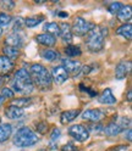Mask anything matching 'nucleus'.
<instances>
[{"label":"nucleus","mask_w":132,"mask_h":151,"mask_svg":"<svg viewBox=\"0 0 132 151\" xmlns=\"http://www.w3.org/2000/svg\"><path fill=\"white\" fill-rule=\"evenodd\" d=\"M30 76L34 86H37L42 90H46L51 88V76L50 72L41 63H33L30 68Z\"/></svg>","instance_id":"1"},{"label":"nucleus","mask_w":132,"mask_h":151,"mask_svg":"<svg viewBox=\"0 0 132 151\" xmlns=\"http://www.w3.org/2000/svg\"><path fill=\"white\" fill-rule=\"evenodd\" d=\"M12 87L15 91L20 94H25V95H28V94H31L34 90V84L26 68H20L18 71H16L14 76Z\"/></svg>","instance_id":"2"},{"label":"nucleus","mask_w":132,"mask_h":151,"mask_svg":"<svg viewBox=\"0 0 132 151\" xmlns=\"http://www.w3.org/2000/svg\"><path fill=\"white\" fill-rule=\"evenodd\" d=\"M108 35V28L104 27H94L88 33L86 45L91 52H99L104 48V38Z\"/></svg>","instance_id":"3"},{"label":"nucleus","mask_w":132,"mask_h":151,"mask_svg":"<svg viewBox=\"0 0 132 151\" xmlns=\"http://www.w3.org/2000/svg\"><path fill=\"white\" fill-rule=\"evenodd\" d=\"M38 140H39L38 135L31 128L22 127L15 133L12 138V143L17 147H30L38 143Z\"/></svg>","instance_id":"4"},{"label":"nucleus","mask_w":132,"mask_h":151,"mask_svg":"<svg viewBox=\"0 0 132 151\" xmlns=\"http://www.w3.org/2000/svg\"><path fill=\"white\" fill-rule=\"evenodd\" d=\"M94 27L96 26H94L93 23H91V22H88V21H86L84 18L76 17L75 21H73L72 27H71V31H72V33H75L78 37H83V35L88 34Z\"/></svg>","instance_id":"5"},{"label":"nucleus","mask_w":132,"mask_h":151,"mask_svg":"<svg viewBox=\"0 0 132 151\" xmlns=\"http://www.w3.org/2000/svg\"><path fill=\"white\" fill-rule=\"evenodd\" d=\"M67 133L70 137H72L75 140L83 143V141H87L89 139V130L88 128H86L82 124H73L71 127H69Z\"/></svg>","instance_id":"6"},{"label":"nucleus","mask_w":132,"mask_h":151,"mask_svg":"<svg viewBox=\"0 0 132 151\" xmlns=\"http://www.w3.org/2000/svg\"><path fill=\"white\" fill-rule=\"evenodd\" d=\"M105 117V113L97 110V109H93V110H87L82 113L81 118L83 121H88V122H94V123H99V121H102L103 118Z\"/></svg>","instance_id":"7"},{"label":"nucleus","mask_w":132,"mask_h":151,"mask_svg":"<svg viewBox=\"0 0 132 151\" xmlns=\"http://www.w3.org/2000/svg\"><path fill=\"white\" fill-rule=\"evenodd\" d=\"M51 79H54V82L56 84H62L69 79V73L64 70L62 66H55L51 70Z\"/></svg>","instance_id":"8"},{"label":"nucleus","mask_w":132,"mask_h":151,"mask_svg":"<svg viewBox=\"0 0 132 151\" xmlns=\"http://www.w3.org/2000/svg\"><path fill=\"white\" fill-rule=\"evenodd\" d=\"M62 67L64 70L67 72V73H71V74H77L81 72V68H82V65L80 61L77 60H70V59H64L62 60Z\"/></svg>","instance_id":"9"},{"label":"nucleus","mask_w":132,"mask_h":151,"mask_svg":"<svg viewBox=\"0 0 132 151\" xmlns=\"http://www.w3.org/2000/svg\"><path fill=\"white\" fill-rule=\"evenodd\" d=\"M5 116L9 119H20L25 116V110L20 109V107H16L14 105H9L5 109Z\"/></svg>","instance_id":"10"},{"label":"nucleus","mask_w":132,"mask_h":151,"mask_svg":"<svg viewBox=\"0 0 132 151\" xmlns=\"http://www.w3.org/2000/svg\"><path fill=\"white\" fill-rule=\"evenodd\" d=\"M131 70V62H125V61H122L120 63H117L116 66V68H115V77L116 79H124L126 78V76L128 74Z\"/></svg>","instance_id":"11"},{"label":"nucleus","mask_w":132,"mask_h":151,"mask_svg":"<svg viewBox=\"0 0 132 151\" xmlns=\"http://www.w3.org/2000/svg\"><path fill=\"white\" fill-rule=\"evenodd\" d=\"M98 101H99L100 104H104V105H114V104L116 102V98L112 95L111 89L107 88V89L103 90V93L99 95Z\"/></svg>","instance_id":"12"},{"label":"nucleus","mask_w":132,"mask_h":151,"mask_svg":"<svg viewBox=\"0 0 132 151\" xmlns=\"http://www.w3.org/2000/svg\"><path fill=\"white\" fill-rule=\"evenodd\" d=\"M15 67L14 61L7 59L6 56L1 55L0 56V74H7L10 73Z\"/></svg>","instance_id":"13"},{"label":"nucleus","mask_w":132,"mask_h":151,"mask_svg":"<svg viewBox=\"0 0 132 151\" xmlns=\"http://www.w3.org/2000/svg\"><path fill=\"white\" fill-rule=\"evenodd\" d=\"M59 29L60 33L59 35L61 37V39L64 42H71L72 40V31H71V24L67 22H62L59 24Z\"/></svg>","instance_id":"14"},{"label":"nucleus","mask_w":132,"mask_h":151,"mask_svg":"<svg viewBox=\"0 0 132 151\" xmlns=\"http://www.w3.org/2000/svg\"><path fill=\"white\" fill-rule=\"evenodd\" d=\"M36 40H37V43H39L42 45H45V46H54L56 44L55 37L51 35V34H48V33L38 34L36 37Z\"/></svg>","instance_id":"15"},{"label":"nucleus","mask_w":132,"mask_h":151,"mask_svg":"<svg viewBox=\"0 0 132 151\" xmlns=\"http://www.w3.org/2000/svg\"><path fill=\"white\" fill-rule=\"evenodd\" d=\"M5 44H6V46H12V48L18 49L22 46V38L17 33H11L6 37Z\"/></svg>","instance_id":"16"},{"label":"nucleus","mask_w":132,"mask_h":151,"mask_svg":"<svg viewBox=\"0 0 132 151\" xmlns=\"http://www.w3.org/2000/svg\"><path fill=\"white\" fill-rule=\"evenodd\" d=\"M80 115V110H67L64 111L60 116V121L62 124H67L73 119H76V117Z\"/></svg>","instance_id":"17"},{"label":"nucleus","mask_w":132,"mask_h":151,"mask_svg":"<svg viewBox=\"0 0 132 151\" xmlns=\"http://www.w3.org/2000/svg\"><path fill=\"white\" fill-rule=\"evenodd\" d=\"M104 132H105V134L109 135V137H115V135H119L121 133L122 129H121V127L119 126V123L116 121H112L107 127H104Z\"/></svg>","instance_id":"18"},{"label":"nucleus","mask_w":132,"mask_h":151,"mask_svg":"<svg viewBox=\"0 0 132 151\" xmlns=\"http://www.w3.org/2000/svg\"><path fill=\"white\" fill-rule=\"evenodd\" d=\"M12 133V126L9 123L0 124V143H4L11 137Z\"/></svg>","instance_id":"19"},{"label":"nucleus","mask_w":132,"mask_h":151,"mask_svg":"<svg viewBox=\"0 0 132 151\" xmlns=\"http://www.w3.org/2000/svg\"><path fill=\"white\" fill-rule=\"evenodd\" d=\"M116 34H119L121 37H124L125 39L130 40L131 37H132V26H131V23H125V24L120 26L116 29Z\"/></svg>","instance_id":"20"},{"label":"nucleus","mask_w":132,"mask_h":151,"mask_svg":"<svg viewBox=\"0 0 132 151\" xmlns=\"http://www.w3.org/2000/svg\"><path fill=\"white\" fill-rule=\"evenodd\" d=\"M117 15V18L119 21H122V22H126V21H130L131 20V16H132V10H131V6H122L121 10L116 14Z\"/></svg>","instance_id":"21"},{"label":"nucleus","mask_w":132,"mask_h":151,"mask_svg":"<svg viewBox=\"0 0 132 151\" xmlns=\"http://www.w3.org/2000/svg\"><path fill=\"white\" fill-rule=\"evenodd\" d=\"M3 52H4V56H6V58L10 59L11 61L16 60L18 58V55H20V50L16 48H12V46H5L3 49Z\"/></svg>","instance_id":"22"},{"label":"nucleus","mask_w":132,"mask_h":151,"mask_svg":"<svg viewBox=\"0 0 132 151\" xmlns=\"http://www.w3.org/2000/svg\"><path fill=\"white\" fill-rule=\"evenodd\" d=\"M43 20H44V16H43V15L32 16V17L26 18V20H25V24H26L27 27H30V28H33V27H36V26H38L41 22H43Z\"/></svg>","instance_id":"23"},{"label":"nucleus","mask_w":132,"mask_h":151,"mask_svg":"<svg viewBox=\"0 0 132 151\" xmlns=\"http://www.w3.org/2000/svg\"><path fill=\"white\" fill-rule=\"evenodd\" d=\"M42 58L44 60H46V61H49V62H53L55 60H58L60 58V55H59V52H56V51H54L51 49H46V50H44L42 52Z\"/></svg>","instance_id":"24"},{"label":"nucleus","mask_w":132,"mask_h":151,"mask_svg":"<svg viewBox=\"0 0 132 151\" xmlns=\"http://www.w3.org/2000/svg\"><path fill=\"white\" fill-rule=\"evenodd\" d=\"M65 54L70 56V58H77V56H81L82 51L80 49V46L77 45H69L65 48Z\"/></svg>","instance_id":"25"},{"label":"nucleus","mask_w":132,"mask_h":151,"mask_svg":"<svg viewBox=\"0 0 132 151\" xmlns=\"http://www.w3.org/2000/svg\"><path fill=\"white\" fill-rule=\"evenodd\" d=\"M43 29L48 33V34H58L60 33V29H59V24L56 23V22H48V23H45L44 27H43Z\"/></svg>","instance_id":"26"},{"label":"nucleus","mask_w":132,"mask_h":151,"mask_svg":"<svg viewBox=\"0 0 132 151\" xmlns=\"http://www.w3.org/2000/svg\"><path fill=\"white\" fill-rule=\"evenodd\" d=\"M11 105L16 106V107H20V109H25L28 105H31V98H20V99H15L12 101Z\"/></svg>","instance_id":"27"},{"label":"nucleus","mask_w":132,"mask_h":151,"mask_svg":"<svg viewBox=\"0 0 132 151\" xmlns=\"http://www.w3.org/2000/svg\"><path fill=\"white\" fill-rule=\"evenodd\" d=\"M11 20H12V18H11V16L9 15V14L1 12V14H0V28L7 26L9 23L11 22Z\"/></svg>","instance_id":"28"},{"label":"nucleus","mask_w":132,"mask_h":151,"mask_svg":"<svg viewBox=\"0 0 132 151\" xmlns=\"http://www.w3.org/2000/svg\"><path fill=\"white\" fill-rule=\"evenodd\" d=\"M60 137H61V130L59 128H54L50 134V143L58 144V140L60 139Z\"/></svg>","instance_id":"29"},{"label":"nucleus","mask_w":132,"mask_h":151,"mask_svg":"<svg viewBox=\"0 0 132 151\" xmlns=\"http://www.w3.org/2000/svg\"><path fill=\"white\" fill-rule=\"evenodd\" d=\"M124 6L121 3H112V4H110V6H109V12L111 14V15H116L120 10H121V7Z\"/></svg>","instance_id":"30"},{"label":"nucleus","mask_w":132,"mask_h":151,"mask_svg":"<svg viewBox=\"0 0 132 151\" xmlns=\"http://www.w3.org/2000/svg\"><path fill=\"white\" fill-rule=\"evenodd\" d=\"M36 129L38 130V133L45 134L48 130V123L46 122H38V123H36Z\"/></svg>","instance_id":"31"},{"label":"nucleus","mask_w":132,"mask_h":151,"mask_svg":"<svg viewBox=\"0 0 132 151\" xmlns=\"http://www.w3.org/2000/svg\"><path fill=\"white\" fill-rule=\"evenodd\" d=\"M1 96L4 99H14L15 96V93L11 88H3V91H1Z\"/></svg>","instance_id":"32"},{"label":"nucleus","mask_w":132,"mask_h":151,"mask_svg":"<svg viewBox=\"0 0 132 151\" xmlns=\"http://www.w3.org/2000/svg\"><path fill=\"white\" fill-rule=\"evenodd\" d=\"M0 5L3 6L4 10H12L15 7V3L11 0H3V1H0Z\"/></svg>","instance_id":"33"},{"label":"nucleus","mask_w":132,"mask_h":151,"mask_svg":"<svg viewBox=\"0 0 132 151\" xmlns=\"http://www.w3.org/2000/svg\"><path fill=\"white\" fill-rule=\"evenodd\" d=\"M89 129H92L93 132H97V133H100V132L104 130V127H103V124H100V123H97V124H94V126H91Z\"/></svg>","instance_id":"34"},{"label":"nucleus","mask_w":132,"mask_h":151,"mask_svg":"<svg viewBox=\"0 0 132 151\" xmlns=\"http://www.w3.org/2000/svg\"><path fill=\"white\" fill-rule=\"evenodd\" d=\"M62 151H76V147H75L73 144H66L62 146Z\"/></svg>","instance_id":"35"},{"label":"nucleus","mask_w":132,"mask_h":151,"mask_svg":"<svg viewBox=\"0 0 132 151\" xmlns=\"http://www.w3.org/2000/svg\"><path fill=\"white\" fill-rule=\"evenodd\" d=\"M23 24V20H22V18L21 17H18V18H16V20H15V26H14V29L16 31V28H17V26L18 27H21Z\"/></svg>","instance_id":"36"},{"label":"nucleus","mask_w":132,"mask_h":151,"mask_svg":"<svg viewBox=\"0 0 132 151\" xmlns=\"http://www.w3.org/2000/svg\"><path fill=\"white\" fill-rule=\"evenodd\" d=\"M131 135H132V133H131V128L130 129H127V132H125V139H127L128 141H131Z\"/></svg>","instance_id":"37"},{"label":"nucleus","mask_w":132,"mask_h":151,"mask_svg":"<svg viewBox=\"0 0 132 151\" xmlns=\"http://www.w3.org/2000/svg\"><path fill=\"white\" fill-rule=\"evenodd\" d=\"M127 100L131 101V90H128V93H127Z\"/></svg>","instance_id":"38"},{"label":"nucleus","mask_w":132,"mask_h":151,"mask_svg":"<svg viewBox=\"0 0 132 151\" xmlns=\"http://www.w3.org/2000/svg\"><path fill=\"white\" fill-rule=\"evenodd\" d=\"M4 100H5V99H4V98H3L1 95H0V106H1V105H3V102H4Z\"/></svg>","instance_id":"39"},{"label":"nucleus","mask_w":132,"mask_h":151,"mask_svg":"<svg viewBox=\"0 0 132 151\" xmlns=\"http://www.w3.org/2000/svg\"><path fill=\"white\" fill-rule=\"evenodd\" d=\"M59 16H61V17H67V14H64V12H60V14H59Z\"/></svg>","instance_id":"40"},{"label":"nucleus","mask_w":132,"mask_h":151,"mask_svg":"<svg viewBox=\"0 0 132 151\" xmlns=\"http://www.w3.org/2000/svg\"><path fill=\"white\" fill-rule=\"evenodd\" d=\"M1 34H3V29H1V28H0V37H1Z\"/></svg>","instance_id":"41"},{"label":"nucleus","mask_w":132,"mask_h":151,"mask_svg":"<svg viewBox=\"0 0 132 151\" xmlns=\"http://www.w3.org/2000/svg\"><path fill=\"white\" fill-rule=\"evenodd\" d=\"M1 84H3V79L0 78V87H1Z\"/></svg>","instance_id":"42"},{"label":"nucleus","mask_w":132,"mask_h":151,"mask_svg":"<svg viewBox=\"0 0 132 151\" xmlns=\"http://www.w3.org/2000/svg\"><path fill=\"white\" fill-rule=\"evenodd\" d=\"M39 151H45V150H39Z\"/></svg>","instance_id":"43"},{"label":"nucleus","mask_w":132,"mask_h":151,"mask_svg":"<svg viewBox=\"0 0 132 151\" xmlns=\"http://www.w3.org/2000/svg\"><path fill=\"white\" fill-rule=\"evenodd\" d=\"M76 151H77V150H76Z\"/></svg>","instance_id":"44"}]
</instances>
